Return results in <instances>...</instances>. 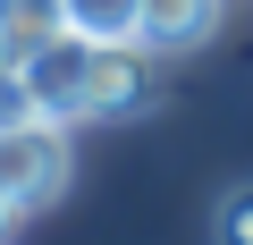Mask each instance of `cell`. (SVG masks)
<instances>
[{"mask_svg":"<svg viewBox=\"0 0 253 245\" xmlns=\"http://www.w3.org/2000/svg\"><path fill=\"white\" fill-rule=\"evenodd\" d=\"M219 245H253V186H236L219 203Z\"/></svg>","mask_w":253,"mask_h":245,"instance_id":"cell-6","label":"cell"},{"mask_svg":"<svg viewBox=\"0 0 253 245\" xmlns=\"http://www.w3.org/2000/svg\"><path fill=\"white\" fill-rule=\"evenodd\" d=\"M9 220H17V211H9V203H0V237H9Z\"/></svg>","mask_w":253,"mask_h":245,"instance_id":"cell-7","label":"cell"},{"mask_svg":"<svg viewBox=\"0 0 253 245\" xmlns=\"http://www.w3.org/2000/svg\"><path fill=\"white\" fill-rule=\"evenodd\" d=\"M211 34H219V0H144V43H152L161 59L203 51Z\"/></svg>","mask_w":253,"mask_h":245,"instance_id":"cell-4","label":"cell"},{"mask_svg":"<svg viewBox=\"0 0 253 245\" xmlns=\"http://www.w3.org/2000/svg\"><path fill=\"white\" fill-rule=\"evenodd\" d=\"M68 169H76V152H68V127L59 118H42V110H0V203H9L17 220L26 211H42V203H59L68 195Z\"/></svg>","mask_w":253,"mask_h":245,"instance_id":"cell-2","label":"cell"},{"mask_svg":"<svg viewBox=\"0 0 253 245\" xmlns=\"http://www.w3.org/2000/svg\"><path fill=\"white\" fill-rule=\"evenodd\" d=\"M152 85H161V51L152 43H84V34H59V43H42L9 76V101L76 127V118H126V110H144Z\"/></svg>","mask_w":253,"mask_h":245,"instance_id":"cell-1","label":"cell"},{"mask_svg":"<svg viewBox=\"0 0 253 245\" xmlns=\"http://www.w3.org/2000/svg\"><path fill=\"white\" fill-rule=\"evenodd\" d=\"M59 34H68V0H0V85Z\"/></svg>","mask_w":253,"mask_h":245,"instance_id":"cell-3","label":"cell"},{"mask_svg":"<svg viewBox=\"0 0 253 245\" xmlns=\"http://www.w3.org/2000/svg\"><path fill=\"white\" fill-rule=\"evenodd\" d=\"M68 34H84V43H144V0H68Z\"/></svg>","mask_w":253,"mask_h":245,"instance_id":"cell-5","label":"cell"}]
</instances>
